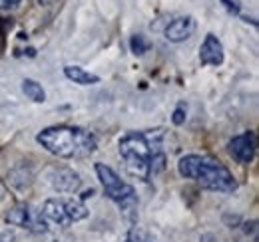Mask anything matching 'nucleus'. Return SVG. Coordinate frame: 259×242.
I'll list each match as a JSON object with an SVG mask.
<instances>
[{"mask_svg":"<svg viewBox=\"0 0 259 242\" xmlns=\"http://www.w3.org/2000/svg\"><path fill=\"white\" fill-rule=\"evenodd\" d=\"M36 141L60 159H86L96 151L98 139L94 133L72 125H52L36 135Z\"/></svg>","mask_w":259,"mask_h":242,"instance_id":"1","label":"nucleus"},{"mask_svg":"<svg viewBox=\"0 0 259 242\" xmlns=\"http://www.w3.org/2000/svg\"><path fill=\"white\" fill-rule=\"evenodd\" d=\"M178 171L184 179H190L201 189L213 193H233L237 189L233 173L211 155H186L180 159Z\"/></svg>","mask_w":259,"mask_h":242,"instance_id":"2","label":"nucleus"},{"mask_svg":"<svg viewBox=\"0 0 259 242\" xmlns=\"http://www.w3.org/2000/svg\"><path fill=\"white\" fill-rule=\"evenodd\" d=\"M118 153L124 159V167L132 177L148 181L152 175V145L144 133L132 131L118 143Z\"/></svg>","mask_w":259,"mask_h":242,"instance_id":"3","label":"nucleus"},{"mask_svg":"<svg viewBox=\"0 0 259 242\" xmlns=\"http://www.w3.org/2000/svg\"><path fill=\"white\" fill-rule=\"evenodd\" d=\"M96 175L102 189H104V193H106V197L120 207V211L124 212V216L128 218L130 222H134L138 218V195H136V189L126 181H122L118 177V173L112 167L104 165V163H96Z\"/></svg>","mask_w":259,"mask_h":242,"instance_id":"4","label":"nucleus"},{"mask_svg":"<svg viewBox=\"0 0 259 242\" xmlns=\"http://www.w3.org/2000/svg\"><path fill=\"white\" fill-rule=\"evenodd\" d=\"M42 216L58 226H70L72 222L84 220L88 216V209L82 201H74V199H62V197H54L48 199L42 207Z\"/></svg>","mask_w":259,"mask_h":242,"instance_id":"5","label":"nucleus"},{"mask_svg":"<svg viewBox=\"0 0 259 242\" xmlns=\"http://www.w3.org/2000/svg\"><path fill=\"white\" fill-rule=\"evenodd\" d=\"M6 222L30 232H46V218L42 216V212L32 209L30 205H16L6 212Z\"/></svg>","mask_w":259,"mask_h":242,"instance_id":"6","label":"nucleus"},{"mask_svg":"<svg viewBox=\"0 0 259 242\" xmlns=\"http://www.w3.org/2000/svg\"><path fill=\"white\" fill-rule=\"evenodd\" d=\"M227 151L237 163L249 165L255 159V153H257V137H255V133L253 131H245V133L235 135L227 143Z\"/></svg>","mask_w":259,"mask_h":242,"instance_id":"7","label":"nucleus"},{"mask_svg":"<svg viewBox=\"0 0 259 242\" xmlns=\"http://www.w3.org/2000/svg\"><path fill=\"white\" fill-rule=\"evenodd\" d=\"M48 183L50 187L56 191V193H62V195H70V193H78L80 187H82V179L80 175L70 169V167H52L48 171Z\"/></svg>","mask_w":259,"mask_h":242,"instance_id":"8","label":"nucleus"},{"mask_svg":"<svg viewBox=\"0 0 259 242\" xmlns=\"http://www.w3.org/2000/svg\"><path fill=\"white\" fill-rule=\"evenodd\" d=\"M226 60V54H224V44L220 42L218 36L213 34H207L199 46V62L201 66H222Z\"/></svg>","mask_w":259,"mask_h":242,"instance_id":"9","label":"nucleus"},{"mask_svg":"<svg viewBox=\"0 0 259 242\" xmlns=\"http://www.w3.org/2000/svg\"><path fill=\"white\" fill-rule=\"evenodd\" d=\"M195 32V20L192 16H180L176 20H171L165 28V40L180 44L192 38V34Z\"/></svg>","mask_w":259,"mask_h":242,"instance_id":"10","label":"nucleus"},{"mask_svg":"<svg viewBox=\"0 0 259 242\" xmlns=\"http://www.w3.org/2000/svg\"><path fill=\"white\" fill-rule=\"evenodd\" d=\"M64 76L78 86H96V84H100V76L90 74L88 70H84L80 66H66Z\"/></svg>","mask_w":259,"mask_h":242,"instance_id":"11","label":"nucleus"},{"mask_svg":"<svg viewBox=\"0 0 259 242\" xmlns=\"http://www.w3.org/2000/svg\"><path fill=\"white\" fill-rule=\"evenodd\" d=\"M8 181L12 187H16V189H26V187H30V183H32V173H30V169L28 167H24V165H20V167H16L14 171H10V175H8Z\"/></svg>","mask_w":259,"mask_h":242,"instance_id":"12","label":"nucleus"},{"mask_svg":"<svg viewBox=\"0 0 259 242\" xmlns=\"http://www.w3.org/2000/svg\"><path fill=\"white\" fill-rule=\"evenodd\" d=\"M22 91L28 99H32L34 103H44L46 101V91L36 80H30V78L22 80Z\"/></svg>","mask_w":259,"mask_h":242,"instance_id":"13","label":"nucleus"},{"mask_svg":"<svg viewBox=\"0 0 259 242\" xmlns=\"http://www.w3.org/2000/svg\"><path fill=\"white\" fill-rule=\"evenodd\" d=\"M130 50H132L134 56H144V54L150 50V44H148L146 36H142V34H134V36L130 38Z\"/></svg>","mask_w":259,"mask_h":242,"instance_id":"14","label":"nucleus"},{"mask_svg":"<svg viewBox=\"0 0 259 242\" xmlns=\"http://www.w3.org/2000/svg\"><path fill=\"white\" fill-rule=\"evenodd\" d=\"M186 113H188V109H186V105L184 103H180L176 109H174V115H171V123L174 125H184L186 123Z\"/></svg>","mask_w":259,"mask_h":242,"instance_id":"15","label":"nucleus"},{"mask_svg":"<svg viewBox=\"0 0 259 242\" xmlns=\"http://www.w3.org/2000/svg\"><path fill=\"white\" fill-rule=\"evenodd\" d=\"M124 242H152L142 230H136V228H132L128 234H126V238H124Z\"/></svg>","mask_w":259,"mask_h":242,"instance_id":"16","label":"nucleus"},{"mask_svg":"<svg viewBox=\"0 0 259 242\" xmlns=\"http://www.w3.org/2000/svg\"><path fill=\"white\" fill-rule=\"evenodd\" d=\"M220 2L226 6L227 12H231V14H235V16L241 14V4H239L237 0H220Z\"/></svg>","mask_w":259,"mask_h":242,"instance_id":"17","label":"nucleus"},{"mask_svg":"<svg viewBox=\"0 0 259 242\" xmlns=\"http://www.w3.org/2000/svg\"><path fill=\"white\" fill-rule=\"evenodd\" d=\"M20 0H0V10H8L12 6H16Z\"/></svg>","mask_w":259,"mask_h":242,"instance_id":"18","label":"nucleus"},{"mask_svg":"<svg viewBox=\"0 0 259 242\" xmlns=\"http://www.w3.org/2000/svg\"><path fill=\"white\" fill-rule=\"evenodd\" d=\"M50 2H52V0H38V4H40V6H48Z\"/></svg>","mask_w":259,"mask_h":242,"instance_id":"19","label":"nucleus"}]
</instances>
